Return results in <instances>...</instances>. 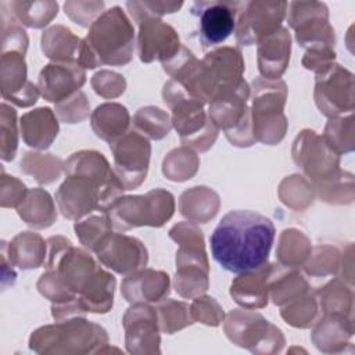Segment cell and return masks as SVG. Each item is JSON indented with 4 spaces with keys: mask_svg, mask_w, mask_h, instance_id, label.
<instances>
[{
    "mask_svg": "<svg viewBox=\"0 0 355 355\" xmlns=\"http://www.w3.org/2000/svg\"><path fill=\"white\" fill-rule=\"evenodd\" d=\"M288 25L300 46L309 49L334 46V29L329 24V10L320 1H293L288 6Z\"/></svg>",
    "mask_w": 355,
    "mask_h": 355,
    "instance_id": "ba28073f",
    "label": "cell"
},
{
    "mask_svg": "<svg viewBox=\"0 0 355 355\" xmlns=\"http://www.w3.org/2000/svg\"><path fill=\"white\" fill-rule=\"evenodd\" d=\"M111 220L107 216H90L86 220H82L75 225L76 236L80 243L94 251L98 244L111 233Z\"/></svg>",
    "mask_w": 355,
    "mask_h": 355,
    "instance_id": "4316f807",
    "label": "cell"
},
{
    "mask_svg": "<svg viewBox=\"0 0 355 355\" xmlns=\"http://www.w3.org/2000/svg\"><path fill=\"white\" fill-rule=\"evenodd\" d=\"M286 1H244L236 21V39L243 46L259 43L282 28Z\"/></svg>",
    "mask_w": 355,
    "mask_h": 355,
    "instance_id": "30bf717a",
    "label": "cell"
},
{
    "mask_svg": "<svg viewBox=\"0 0 355 355\" xmlns=\"http://www.w3.org/2000/svg\"><path fill=\"white\" fill-rule=\"evenodd\" d=\"M46 244L39 234L24 232L14 237L8 247L10 263L21 269H33L44 262Z\"/></svg>",
    "mask_w": 355,
    "mask_h": 355,
    "instance_id": "603a6c76",
    "label": "cell"
},
{
    "mask_svg": "<svg viewBox=\"0 0 355 355\" xmlns=\"http://www.w3.org/2000/svg\"><path fill=\"white\" fill-rule=\"evenodd\" d=\"M162 94L172 110V123L182 143L200 151L208 150L218 136V128L207 116L204 103L172 79L165 83Z\"/></svg>",
    "mask_w": 355,
    "mask_h": 355,
    "instance_id": "277c9868",
    "label": "cell"
},
{
    "mask_svg": "<svg viewBox=\"0 0 355 355\" xmlns=\"http://www.w3.org/2000/svg\"><path fill=\"white\" fill-rule=\"evenodd\" d=\"M39 87L26 79L24 54L6 51L1 54V94L18 107H29L37 101Z\"/></svg>",
    "mask_w": 355,
    "mask_h": 355,
    "instance_id": "9a60e30c",
    "label": "cell"
},
{
    "mask_svg": "<svg viewBox=\"0 0 355 355\" xmlns=\"http://www.w3.org/2000/svg\"><path fill=\"white\" fill-rule=\"evenodd\" d=\"M244 1H194L191 14L197 18V36L204 49L225 42L236 29L237 15Z\"/></svg>",
    "mask_w": 355,
    "mask_h": 355,
    "instance_id": "9c48e42d",
    "label": "cell"
},
{
    "mask_svg": "<svg viewBox=\"0 0 355 355\" xmlns=\"http://www.w3.org/2000/svg\"><path fill=\"white\" fill-rule=\"evenodd\" d=\"M97 258L116 273L126 275L147 263V250L141 241L125 234L110 233L94 250Z\"/></svg>",
    "mask_w": 355,
    "mask_h": 355,
    "instance_id": "5bb4252c",
    "label": "cell"
},
{
    "mask_svg": "<svg viewBox=\"0 0 355 355\" xmlns=\"http://www.w3.org/2000/svg\"><path fill=\"white\" fill-rule=\"evenodd\" d=\"M133 26L122 8L114 6L92 22L82 40L78 64L83 69L128 64L133 55Z\"/></svg>",
    "mask_w": 355,
    "mask_h": 355,
    "instance_id": "3957f363",
    "label": "cell"
},
{
    "mask_svg": "<svg viewBox=\"0 0 355 355\" xmlns=\"http://www.w3.org/2000/svg\"><path fill=\"white\" fill-rule=\"evenodd\" d=\"M169 236L182 243L176 252V290L182 297H194L208 288V261L204 251L202 233L196 226L180 223Z\"/></svg>",
    "mask_w": 355,
    "mask_h": 355,
    "instance_id": "5b68a950",
    "label": "cell"
},
{
    "mask_svg": "<svg viewBox=\"0 0 355 355\" xmlns=\"http://www.w3.org/2000/svg\"><path fill=\"white\" fill-rule=\"evenodd\" d=\"M158 311L161 315V327L168 333H172L176 329H182L180 324L176 322V316L187 318V305L184 302L168 301L166 304H162Z\"/></svg>",
    "mask_w": 355,
    "mask_h": 355,
    "instance_id": "4dcf8cb0",
    "label": "cell"
},
{
    "mask_svg": "<svg viewBox=\"0 0 355 355\" xmlns=\"http://www.w3.org/2000/svg\"><path fill=\"white\" fill-rule=\"evenodd\" d=\"M133 291L136 293L130 297L129 302L161 301L169 293V277L164 272L151 269L130 275L122 283V293L128 297Z\"/></svg>",
    "mask_w": 355,
    "mask_h": 355,
    "instance_id": "ffe728a7",
    "label": "cell"
},
{
    "mask_svg": "<svg viewBox=\"0 0 355 355\" xmlns=\"http://www.w3.org/2000/svg\"><path fill=\"white\" fill-rule=\"evenodd\" d=\"M276 236L273 222L254 211H230L214 229L209 243L215 262L232 273L266 265Z\"/></svg>",
    "mask_w": 355,
    "mask_h": 355,
    "instance_id": "6da1fadb",
    "label": "cell"
},
{
    "mask_svg": "<svg viewBox=\"0 0 355 355\" xmlns=\"http://www.w3.org/2000/svg\"><path fill=\"white\" fill-rule=\"evenodd\" d=\"M65 173L55 200L68 219H79L94 209L107 212L125 190L105 157L93 150L72 154L65 162Z\"/></svg>",
    "mask_w": 355,
    "mask_h": 355,
    "instance_id": "7a4b0ae2",
    "label": "cell"
},
{
    "mask_svg": "<svg viewBox=\"0 0 355 355\" xmlns=\"http://www.w3.org/2000/svg\"><path fill=\"white\" fill-rule=\"evenodd\" d=\"M17 114L14 108L6 103L1 104V158L11 161L15 157L18 146L17 133Z\"/></svg>",
    "mask_w": 355,
    "mask_h": 355,
    "instance_id": "f1b7e54d",
    "label": "cell"
},
{
    "mask_svg": "<svg viewBox=\"0 0 355 355\" xmlns=\"http://www.w3.org/2000/svg\"><path fill=\"white\" fill-rule=\"evenodd\" d=\"M86 80L85 69L76 62H51L39 73V92L53 103L71 97Z\"/></svg>",
    "mask_w": 355,
    "mask_h": 355,
    "instance_id": "2e32d148",
    "label": "cell"
},
{
    "mask_svg": "<svg viewBox=\"0 0 355 355\" xmlns=\"http://www.w3.org/2000/svg\"><path fill=\"white\" fill-rule=\"evenodd\" d=\"M17 209L19 216L33 227H47L57 218L50 194L42 189L28 191Z\"/></svg>",
    "mask_w": 355,
    "mask_h": 355,
    "instance_id": "cb8c5ba5",
    "label": "cell"
},
{
    "mask_svg": "<svg viewBox=\"0 0 355 355\" xmlns=\"http://www.w3.org/2000/svg\"><path fill=\"white\" fill-rule=\"evenodd\" d=\"M92 126L96 135L110 144L123 136L129 126L128 110L115 103H107L96 108L92 115Z\"/></svg>",
    "mask_w": 355,
    "mask_h": 355,
    "instance_id": "7402d4cb",
    "label": "cell"
},
{
    "mask_svg": "<svg viewBox=\"0 0 355 355\" xmlns=\"http://www.w3.org/2000/svg\"><path fill=\"white\" fill-rule=\"evenodd\" d=\"M139 24V57L143 62L159 60L166 62L173 58L182 44L176 31L159 18L144 17L137 21Z\"/></svg>",
    "mask_w": 355,
    "mask_h": 355,
    "instance_id": "4fadbf2b",
    "label": "cell"
},
{
    "mask_svg": "<svg viewBox=\"0 0 355 355\" xmlns=\"http://www.w3.org/2000/svg\"><path fill=\"white\" fill-rule=\"evenodd\" d=\"M252 133L265 144L279 143L286 133L287 122L283 108L287 98L286 83L280 79L258 78L252 82Z\"/></svg>",
    "mask_w": 355,
    "mask_h": 355,
    "instance_id": "8992f818",
    "label": "cell"
},
{
    "mask_svg": "<svg viewBox=\"0 0 355 355\" xmlns=\"http://www.w3.org/2000/svg\"><path fill=\"white\" fill-rule=\"evenodd\" d=\"M114 154L115 173L125 190L141 184L146 179L150 161V143L137 130L126 132L110 144Z\"/></svg>",
    "mask_w": 355,
    "mask_h": 355,
    "instance_id": "8fae6325",
    "label": "cell"
},
{
    "mask_svg": "<svg viewBox=\"0 0 355 355\" xmlns=\"http://www.w3.org/2000/svg\"><path fill=\"white\" fill-rule=\"evenodd\" d=\"M183 6L182 1L179 3H165V1H128L126 7L130 11L132 17L137 22L144 17H154L158 18L164 14H171L178 11Z\"/></svg>",
    "mask_w": 355,
    "mask_h": 355,
    "instance_id": "f546056e",
    "label": "cell"
},
{
    "mask_svg": "<svg viewBox=\"0 0 355 355\" xmlns=\"http://www.w3.org/2000/svg\"><path fill=\"white\" fill-rule=\"evenodd\" d=\"M80 47L82 39L75 36L68 28L62 25L51 26L42 35V50L46 57L54 60V62L78 64Z\"/></svg>",
    "mask_w": 355,
    "mask_h": 355,
    "instance_id": "44dd1931",
    "label": "cell"
},
{
    "mask_svg": "<svg viewBox=\"0 0 355 355\" xmlns=\"http://www.w3.org/2000/svg\"><path fill=\"white\" fill-rule=\"evenodd\" d=\"M315 101L320 112L336 116L341 112H352V73L337 64H331L316 75Z\"/></svg>",
    "mask_w": 355,
    "mask_h": 355,
    "instance_id": "7c38bea8",
    "label": "cell"
},
{
    "mask_svg": "<svg viewBox=\"0 0 355 355\" xmlns=\"http://www.w3.org/2000/svg\"><path fill=\"white\" fill-rule=\"evenodd\" d=\"M291 37L286 28H279L275 33L258 43V68L265 79H279L288 64Z\"/></svg>",
    "mask_w": 355,
    "mask_h": 355,
    "instance_id": "e0dca14e",
    "label": "cell"
},
{
    "mask_svg": "<svg viewBox=\"0 0 355 355\" xmlns=\"http://www.w3.org/2000/svg\"><path fill=\"white\" fill-rule=\"evenodd\" d=\"M175 211L173 196L162 189H155L144 196L118 197L107 209L108 219L118 230L137 226H162Z\"/></svg>",
    "mask_w": 355,
    "mask_h": 355,
    "instance_id": "52a82bcc",
    "label": "cell"
},
{
    "mask_svg": "<svg viewBox=\"0 0 355 355\" xmlns=\"http://www.w3.org/2000/svg\"><path fill=\"white\" fill-rule=\"evenodd\" d=\"M135 122L137 132L157 140L166 136L171 128L168 115L157 107L140 108L135 115Z\"/></svg>",
    "mask_w": 355,
    "mask_h": 355,
    "instance_id": "484cf974",
    "label": "cell"
},
{
    "mask_svg": "<svg viewBox=\"0 0 355 355\" xmlns=\"http://www.w3.org/2000/svg\"><path fill=\"white\" fill-rule=\"evenodd\" d=\"M21 132L24 141L29 147L43 150L47 148L55 139L58 122L50 108H37L22 115Z\"/></svg>",
    "mask_w": 355,
    "mask_h": 355,
    "instance_id": "d6986e66",
    "label": "cell"
},
{
    "mask_svg": "<svg viewBox=\"0 0 355 355\" xmlns=\"http://www.w3.org/2000/svg\"><path fill=\"white\" fill-rule=\"evenodd\" d=\"M11 15L29 28L47 25L58 12L57 1H11Z\"/></svg>",
    "mask_w": 355,
    "mask_h": 355,
    "instance_id": "d4e9b609",
    "label": "cell"
},
{
    "mask_svg": "<svg viewBox=\"0 0 355 355\" xmlns=\"http://www.w3.org/2000/svg\"><path fill=\"white\" fill-rule=\"evenodd\" d=\"M270 266L263 265L259 269L240 273L230 288L236 302L247 308H261L268 304V279Z\"/></svg>",
    "mask_w": 355,
    "mask_h": 355,
    "instance_id": "ac0fdd59",
    "label": "cell"
},
{
    "mask_svg": "<svg viewBox=\"0 0 355 355\" xmlns=\"http://www.w3.org/2000/svg\"><path fill=\"white\" fill-rule=\"evenodd\" d=\"M1 47L3 53L17 51L25 54L28 47L26 32L18 25L15 18L7 12L1 4Z\"/></svg>",
    "mask_w": 355,
    "mask_h": 355,
    "instance_id": "83f0119b",
    "label": "cell"
}]
</instances>
